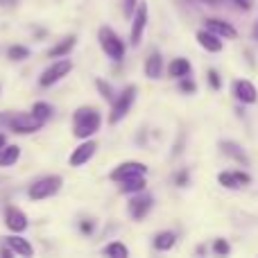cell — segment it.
<instances>
[{
	"instance_id": "1",
	"label": "cell",
	"mask_w": 258,
	"mask_h": 258,
	"mask_svg": "<svg viewBox=\"0 0 258 258\" xmlns=\"http://www.w3.org/2000/svg\"><path fill=\"white\" fill-rule=\"evenodd\" d=\"M100 125H102V116H100L98 109L80 107L75 111V129H73V134L77 138H82V141H86V138H91L98 132Z\"/></svg>"
},
{
	"instance_id": "2",
	"label": "cell",
	"mask_w": 258,
	"mask_h": 258,
	"mask_svg": "<svg viewBox=\"0 0 258 258\" xmlns=\"http://www.w3.org/2000/svg\"><path fill=\"white\" fill-rule=\"evenodd\" d=\"M98 39H100V48L104 50L107 57H111L113 61H122V57H125V43H122L120 36L111 27H100Z\"/></svg>"
},
{
	"instance_id": "3",
	"label": "cell",
	"mask_w": 258,
	"mask_h": 258,
	"mask_svg": "<svg viewBox=\"0 0 258 258\" xmlns=\"http://www.w3.org/2000/svg\"><path fill=\"white\" fill-rule=\"evenodd\" d=\"M61 177H57V174H50V177H43L39 179V181H34L30 186V190H27V197L30 200H48V197L57 195L59 188H61Z\"/></svg>"
},
{
	"instance_id": "4",
	"label": "cell",
	"mask_w": 258,
	"mask_h": 258,
	"mask_svg": "<svg viewBox=\"0 0 258 258\" xmlns=\"http://www.w3.org/2000/svg\"><path fill=\"white\" fill-rule=\"evenodd\" d=\"M134 100H136V86H127V89L113 100L111 113H109V122H111V125H118V122L127 116L132 104H134Z\"/></svg>"
},
{
	"instance_id": "5",
	"label": "cell",
	"mask_w": 258,
	"mask_h": 258,
	"mask_svg": "<svg viewBox=\"0 0 258 258\" xmlns=\"http://www.w3.org/2000/svg\"><path fill=\"white\" fill-rule=\"evenodd\" d=\"M7 127L14 134H34L43 127V120H39L34 113H9Z\"/></svg>"
},
{
	"instance_id": "6",
	"label": "cell",
	"mask_w": 258,
	"mask_h": 258,
	"mask_svg": "<svg viewBox=\"0 0 258 258\" xmlns=\"http://www.w3.org/2000/svg\"><path fill=\"white\" fill-rule=\"evenodd\" d=\"M71 71H73V61H71V59H59V61H54L52 66L45 68V71L41 73L39 84L43 86V89H48V86L57 84L61 77H66Z\"/></svg>"
},
{
	"instance_id": "7",
	"label": "cell",
	"mask_w": 258,
	"mask_h": 258,
	"mask_svg": "<svg viewBox=\"0 0 258 258\" xmlns=\"http://www.w3.org/2000/svg\"><path fill=\"white\" fill-rule=\"evenodd\" d=\"M132 18H134L132 21V45H141L143 34H145V27H147V5L138 3Z\"/></svg>"
},
{
	"instance_id": "8",
	"label": "cell",
	"mask_w": 258,
	"mask_h": 258,
	"mask_svg": "<svg viewBox=\"0 0 258 258\" xmlns=\"http://www.w3.org/2000/svg\"><path fill=\"white\" fill-rule=\"evenodd\" d=\"M95 150H98V143L91 141V138H86L82 145H77L75 150H73V154H71V159H68V163H71L73 168H80V165L89 163V161L93 159Z\"/></svg>"
},
{
	"instance_id": "9",
	"label": "cell",
	"mask_w": 258,
	"mask_h": 258,
	"mask_svg": "<svg viewBox=\"0 0 258 258\" xmlns=\"http://www.w3.org/2000/svg\"><path fill=\"white\" fill-rule=\"evenodd\" d=\"M134 174H147V165L145 163H138V161H125V163H120L111 174H109V179L120 183L122 179L134 177Z\"/></svg>"
},
{
	"instance_id": "10",
	"label": "cell",
	"mask_w": 258,
	"mask_h": 258,
	"mask_svg": "<svg viewBox=\"0 0 258 258\" xmlns=\"http://www.w3.org/2000/svg\"><path fill=\"white\" fill-rule=\"evenodd\" d=\"M233 95H236V100L242 102V104H254L258 100V91L249 80H236L233 82Z\"/></svg>"
},
{
	"instance_id": "11",
	"label": "cell",
	"mask_w": 258,
	"mask_h": 258,
	"mask_svg": "<svg viewBox=\"0 0 258 258\" xmlns=\"http://www.w3.org/2000/svg\"><path fill=\"white\" fill-rule=\"evenodd\" d=\"M5 227L12 233H23L27 229V215L21 209H16V206H9L5 211Z\"/></svg>"
},
{
	"instance_id": "12",
	"label": "cell",
	"mask_w": 258,
	"mask_h": 258,
	"mask_svg": "<svg viewBox=\"0 0 258 258\" xmlns=\"http://www.w3.org/2000/svg\"><path fill=\"white\" fill-rule=\"evenodd\" d=\"M204 27L211 30L213 34L222 36V39H238V30L227 21H220V18H206L204 21Z\"/></svg>"
},
{
	"instance_id": "13",
	"label": "cell",
	"mask_w": 258,
	"mask_h": 258,
	"mask_svg": "<svg viewBox=\"0 0 258 258\" xmlns=\"http://www.w3.org/2000/svg\"><path fill=\"white\" fill-rule=\"evenodd\" d=\"M197 43L202 45V48L206 50V52H220V50L224 48V43H222V36H218V34H213L211 30H200L197 32Z\"/></svg>"
},
{
	"instance_id": "14",
	"label": "cell",
	"mask_w": 258,
	"mask_h": 258,
	"mask_svg": "<svg viewBox=\"0 0 258 258\" xmlns=\"http://www.w3.org/2000/svg\"><path fill=\"white\" fill-rule=\"evenodd\" d=\"M152 204H154V200H152L150 195H138V197H134V200L129 202V215H132L134 220H143L147 213H150Z\"/></svg>"
},
{
	"instance_id": "15",
	"label": "cell",
	"mask_w": 258,
	"mask_h": 258,
	"mask_svg": "<svg viewBox=\"0 0 258 258\" xmlns=\"http://www.w3.org/2000/svg\"><path fill=\"white\" fill-rule=\"evenodd\" d=\"M5 245H7L9 249H12L16 256H32V254H34V249H32V245L25 240V238H21V236H18V233H14V236L5 238Z\"/></svg>"
},
{
	"instance_id": "16",
	"label": "cell",
	"mask_w": 258,
	"mask_h": 258,
	"mask_svg": "<svg viewBox=\"0 0 258 258\" xmlns=\"http://www.w3.org/2000/svg\"><path fill=\"white\" fill-rule=\"evenodd\" d=\"M220 147H222L224 154L231 156L233 161H238V163H242V165H249V156L245 154V150H242L238 143H233V141H222V143H220Z\"/></svg>"
},
{
	"instance_id": "17",
	"label": "cell",
	"mask_w": 258,
	"mask_h": 258,
	"mask_svg": "<svg viewBox=\"0 0 258 258\" xmlns=\"http://www.w3.org/2000/svg\"><path fill=\"white\" fill-rule=\"evenodd\" d=\"M161 73H163V57H161V52H152L145 61V75L150 80H159Z\"/></svg>"
},
{
	"instance_id": "18",
	"label": "cell",
	"mask_w": 258,
	"mask_h": 258,
	"mask_svg": "<svg viewBox=\"0 0 258 258\" xmlns=\"http://www.w3.org/2000/svg\"><path fill=\"white\" fill-rule=\"evenodd\" d=\"M145 174H134V177H127L120 181V192H143L145 190Z\"/></svg>"
},
{
	"instance_id": "19",
	"label": "cell",
	"mask_w": 258,
	"mask_h": 258,
	"mask_svg": "<svg viewBox=\"0 0 258 258\" xmlns=\"http://www.w3.org/2000/svg\"><path fill=\"white\" fill-rule=\"evenodd\" d=\"M188 73H190V61L183 57H177L170 61L168 66V75L170 77H177V80H181V77H188Z\"/></svg>"
},
{
	"instance_id": "20",
	"label": "cell",
	"mask_w": 258,
	"mask_h": 258,
	"mask_svg": "<svg viewBox=\"0 0 258 258\" xmlns=\"http://www.w3.org/2000/svg\"><path fill=\"white\" fill-rule=\"evenodd\" d=\"M18 159H21V147H18V145H5V147H0V168L14 165Z\"/></svg>"
},
{
	"instance_id": "21",
	"label": "cell",
	"mask_w": 258,
	"mask_h": 258,
	"mask_svg": "<svg viewBox=\"0 0 258 258\" xmlns=\"http://www.w3.org/2000/svg\"><path fill=\"white\" fill-rule=\"evenodd\" d=\"M75 43H77V39H75V36H66V39H63L61 43H57V45H54V48H50L48 57H50V59H59V57H66V54L71 52L73 48H75Z\"/></svg>"
},
{
	"instance_id": "22",
	"label": "cell",
	"mask_w": 258,
	"mask_h": 258,
	"mask_svg": "<svg viewBox=\"0 0 258 258\" xmlns=\"http://www.w3.org/2000/svg\"><path fill=\"white\" fill-rule=\"evenodd\" d=\"M174 242H177V236H174L172 231H161L154 236V249L159 251H170L174 247Z\"/></svg>"
},
{
	"instance_id": "23",
	"label": "cell",
	"mask_w": 258,
	"mask_h": 258,
	"mask_svg": "<svg viewBox=\"0 0 258 258\" xmlns=\"http://www.w3.org/2000/svg\"><path fill=\"white\" fill-rule=\"evenodd\" d=\"M218 181H220V186L229 188V190H238V188H242V183L238 181L236 172H220L218 174Z\"/></svg>"
},
{
	"instance_id": "24",
	"label": "cell",
	"mask_w": 258,
	"mask_h": 258,
	"mask_svg": "<svg viewBox=\"0 0 258 258\" xmlns=\"http://www.w3.org/2000/svg\"><path fill=\"white\" fill-rule=\"evenodd\" d=\"M104 254L111 256V258H127L129 256V249L122 242H111V245L104 247Z\"/></svg>"
},
{
	"instance_id": "25",
	"label": "cell",
	"mask_w": 258,
	"mask_h": 258,
	"mask_svg": "<svg viewBox=\"0 0 258 258\" xmlns=\"http://www.w3.org/2000/svg\"><path fill=\"white\" fill-rule=\"evenodd\" d=\"M32 113H34L36 118H39V120H48L50 116H52V107H50L48 102H36L34 107H32Z\"/></svg>"
},
{
	"instance_id": "26",
	"label": "cell",
	"mask_w": 258,
	"mask_h": 258,
	"mask_svg": "<svg viewBox=\"0 0 258 258\" xmlns=\"http://www.w3.org/2000/svg\"><path fill=\"white\" fill-rule=\"evenodd\" d=\"M7 57L12 59V61H23V59L30 57V50H27L25 45H12V48L7 50Z\"/></svg>"
},
{
	"instance_id": "27",
	"label": "cell",
	"mask_w": 258,
	"mask_h": 258,
	"mask_svg": "<svg viewBox=\"0 0 258 258\" xmlns=\"http://www.w3.org/2000/svg\"><path fill=\"white\" fill-rule=\"evenodd\" d=\"M213 251H215L218 256H227L229 251H231V245H229L224 238H218V240L213 242Z\"/></svg>"
},
{
	"instance_id": "28",
	"label": "cell",
	"mask_w": 258,
	"mask_h": 258,
	"mask_svg": "<svg viewBox=\"0 0 258 258\" xmlns=\"http://www.w3.org/2000/svg\"><path fill=\"white\" fill-rule=\"evenodd\" d=\"M95 84H98V89H100V93H102L104 100H113V89L107 84V82H104V80H98Z\"/></svg>"
},
{
	"instance_id": "29",
	"label": "cell",
	"mask_w": 258,
	"mask_h": 258,
	"mask_svg": "<svg viewBox=\"0 0 258 258\" xmlns=\"http://www.w3.org/2000/svg\"><path fill=\"white\" fill-rule=\"evenodd\" d=\"M206 75H209V84L213 86L215 91L222 89V80H220V73H218V71H213V68H211V71L206 73Z\"/></svg>"
},
{
	"instance_id": "30",
	"label": "cell",
	"mask_w": 258,
	"mask_h": 258,
	"mask_svg": "<svg viewBox=\"0 0 258 258\" xmlns=\"http://www.w3.org/2000/svg\"><path fill=\"white\" fill-rule=\"evenodd\" d=\"M179 89L183 91V93H195L197 91V84L192 80H186V77H181V84H179Z\"/></svg>"
},
{
	"instance_id": "31",
	"label": "cell",
	"mask_w": 258,
	"mask_h": 258,
	"mask_svg": "<svg viewBox=\"0 0 258 258\" xmlns=\"http://www.w3.org/2000/svg\"><path fill=\"white\" fill-rule=\"evenodd\" d=\"M136 0H125V16H134V12H136Z\"/></svg>"
},
{
	"instance_id": "32",
	"label": "cell",
	"mask_w": 258,
	"mask_h": 258,
	"mask_svg": "<svg viewBox=\"0 0 258 258\" xmlns=\"http://www.w3.org/2000/svg\"><path fill=\"white\" fill-rule=\"evenodd\" d=\"M236 177H238V181L242 183V186H247V183H251V177L247 172H242V170H236Z\"/></svg>"
},
{
	"instance_id": "33",
	"label": "cell",
	"mask_w": 258,
	"mask_h": 258,
	"mask_svg": "<svg viewBox=\"0 0 258 258\" xmlns=\"http://www.w3.org/2000/svg\"><path fill=\"white\" fill-rule=\"evenodd\" d=\"M233 3H236L240 9H245V12H249V9H251V5H254V0H233Z\"/></svg>"
},
{
	"instance_id": "34",
	"label": "cell",
	"mask_w": 258,
	"mask_h": 258,
	"mask_svg": "<svg viewBox=\"0 0 258 258\" xmlns=\"http://www.w3.org/2000/svg\"><path fill=\"white\" fill-rule=\"evenodd\" d=\"M93 227H95V224L91 222V220H84L80 229H82V231H84V233H93Z\"/></svg>"
},
{
	"instance_id": "35",
	"label": "cell",
	"mask_w": 258,
	"mask_h": 258,
	"mask_svg": "<svg viewBox=\"0 0 258 258\" xmlns=\"http://www.w3.org/2000/svg\"><path fill=\"white\" fill-rule=\"evenodd\" d=\"M174 181H177V186H183V183L188 181V172H186V170H183V172H179V174H177V179H174Z\"/></svg>"
},
{
	"instance_id": "36",
	"label": "cell",
	"mask_w": 258,
	"mask_h": 258,
	"mask_svg": "<svg viewBox=\"0 0 258 258\" xmlns=\"http://www.w3.org/2000/svg\"><path fill=\"white\" fill-rule=\"evenodd\" d=\"M5 145H7V136L0 132V147H5Z\"/></svg>"
},
{
	"instance_id": "37",
	"label": "cell",
	"mask_w": 258,
	"mask_h": 258,
	"mask_svg": "<svg viewBox=\"0 0 258 258\" xmlns=\"http://www.w3.org/2000/svg\"><path fill=\"white\" fill-rule=\"evenodd\" d=\"M202 3H204V5H218L220 0H202Z\"/></svg>"
},
{
	"instance_id": "38",
	"label": "cell",
	"mask_w": 258,
	"mask_h": 258,
	"mask_svg": "<svg viewBox=\"0 0 258 258\" xmlns=\"http://www.w3.org/2000/svg\"><path fill=\"white\" fill-rule=\"evenodd\" d=\"M16 0H0V5H14Z\"/></svg>"
},
{
	"instance_id": "39",
	"label": "cell",
	"mask_w": 258,
	"mask_h": 258,
	"mask_svg": "<svg viewBox=\"0 0 258 258\" xmlns=\"http://www.w3.org/2000/svg\"><path fill=\"white\" fill-rule=\"evenodd\" d=\"M254 36H256V39H258V25L254 27Z\"/></svg>"
}]
</instances>
